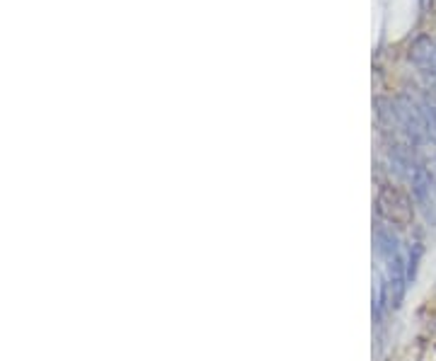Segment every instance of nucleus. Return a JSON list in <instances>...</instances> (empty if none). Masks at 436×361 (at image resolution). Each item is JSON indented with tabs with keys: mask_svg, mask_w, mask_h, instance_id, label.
Masks as SVG:
<instances>
[{
	"mask_svg": "<svg viewBox=\"0 0 436 361\" xmlns=\"http://www.w3.org/2000/svg\"><path fill=\"white\" fill-rule=\"evenodd\" d=\"M410 58L422 70H427V73L436 70V39L419 37V39L410 46Z\"/></svg>",
	"mask_w": 436,
	"mask_h": 361,
	"instance_id": "f257e3e1",
	"label": "nucleus"
}]
</instances>
